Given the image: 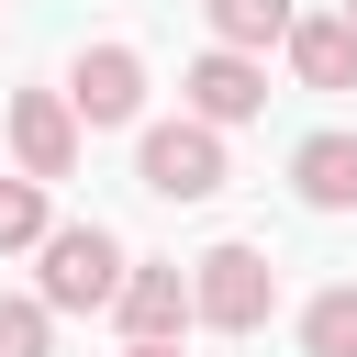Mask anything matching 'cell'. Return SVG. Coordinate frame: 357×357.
<instances>
[{
  "label": "cell",
  "instance_id": "cell-5",
  "mask_svg": "<svg viewBox=\"0 0 357 357\" xmlns=\"http://www.w3.org/2000/svg\"><path fill=\"white\" fill-rule=\"evenodd\" d=\"M0 134H11V167L22 178H78V145H89V123L67 112V89H11V112H0Z\"/></svg>",
  "mask_w": 357,
  "mask_h": 357
},
{
  "label": "cell",
  "instance_id": "cell-1",
  "mask_svg": "<svg viewBox=\"0 0 357 357\" xmlns=\"http://www.w3.org/2000/svg\"><path fill=\"white\" fill-rule=\"evenodd\" d=\"M123 268H134V245H123L112 223H56V234L33 245V290H45V312H112Z\"/></svg>",
  "mask_w": 357,
  "mask_h": 357
},
{
  "label": "cell",
  "instance_id": "cell-14",
  "mask_svg": "<svg viewBox=\"0 0 357 357\" xmlns=\"http://www.w3.org/2000/svg\"><path fill=\"white\" fill-rule=\"evenodd\" d=\"M123 357H178V335H123Z\"/></svg>",
  "mask_w": 357,
  "mask_h": 357
},
{
  "label": "cell",
  "instance_id": "cell-11",
  "mask_svg": "<svg viewBox=\"0 0 357 357\" xmlns=\"http://www.w3.org/2000/svg\"><path fill=\"white\" fill-rule=\"evenodd\" d=\"M45 234H56V190L11 167V178H0V257H33Z\"/></svg>",
  "mask_w": 357,
  "mask_h": 357
},
{
  "label": "cell",
  "instance_id": "cell-2",
  "mask_svg": "<svg viewBox=\"0 0 357 357\" xmlns=\"http://www.w3.org/2000/svg\"><path fill=\"white\" fill-rule=\"evenodd\" d=\"M268 312H279V268H268V245L223 234V245L190 257V324H212V335H257Z\"/></svg>",
  "mask_w": 357,
  "mask_h": 357
},
{
  "label": "cell",
  "instance_id": "cell-8",
  "mask_svg": "<svg viewBox=\"0 0 357 357\" xmlns=\"http://www.w3.org/2000/svg\"><path fill=\"white\" fill-rule=\"evenodd\" d=\"M290 190H301V212H357V134L346 123L301 134L290 145Z\"/></svg>",
  "mask_w": 357,
  "mask_h": 357
},
{
  "label": "cell",
  "instance_id": "cell-3",
  "mask_svg": "<svg viewBox=\"0 0 357 357\" xmlns=\"http://www.w3.org/2000/svg\"><path fill=\"white\" fill-rule=\"evenodd\" d=\"M134 178H145L156 201H212V190H223V134H212L201 112L145 123V134H134Z\"/></svg>",
  "mask_w": 357,
  "mask_h": 357
},
{
  "label": "cell",
  "instance_id": "cell-9",
  "mask_svg": "<svg viewBox=\"0 0 357 357\" xmlns=\"http://www.w3.org/2000/svg\"><path fill=\"white\" fill-rule=\"evenodd\" d=\"M279 56H290L301 89H357V22H346V11H301Z\"/></svg>",
  "mask_w": 357,
  "mask_h": 357
},
{
  "label": "cell",
  "instance_id": "cell-15",
  "mask_svg": "<svg viewBox=\"0 0 357 357\" xmlns=\"http://www.w3.org/2000/svg\"><path fill=\"white\" fill-rule=\"evenodd\" d=\"M346 22H357V0H346Z\"/></svg>",
  "mask_w": 357,
  "mask_h": 357
},
{
  "label": "cell",
  "instance_id": "cell-13",
  "mask_svg": "<svg viewBox=\"0 0 357 357\" xmlns=\"http://www.w3.org/2000/svg\"><path fill=\"white\" fill-rule=\"evenodd\" d=\"M0 357H56V312H45V290H0Z\"/></svg>",
  "mask_w": 357,
  "mask_h": 357
},
{
  "label": "cell",
  "instance_id": "cell-4",
  "mask_svg": "<svg viewBox=\"0 0 357 357\" xmlns=\"http://www.w3.org/2000/svg\"><path fill=\"white\" fill-rule=\"evenodd\" d=\"M56 89H67V112H78L89 134H123V123H145V89H156V78H145L134 45H78Z\"/></svg>",
  "mask_w": 357,
  "mask_h": 357
},
{
  "label": "cell",
  "instance_id": "cell-7",
  "mask_svg": "<svg viewBox=\"0 0 357 357\" xmlns=\"http://www.w3.org/2000/svg\"><path fill=\"white\" fill-rule=\"evenodd\" d=\"M112 324L123 335H190V268L178 257H134L123 290H112Z\"/></svg>",
  "mask_w": 357,
  "mask_h": 357
},
{
  "label": "cell",
  "instance_id": "cell-6",
  "mask_svg": "<svg viewBox=\"0 0 357 357\" xmlns=\"http://www.w3.org/2000/svg\"><path fill=\"white\" fill-rule=\"evenodd\" d=\"M178 112H201L212 134L257 123V112H268V56H234V45H201V56L178 67Z\"/></svg>",
  "mask_w": 357,
  "mask_h": 357
},
{
  "label": "cell",
  "instance_id": "cell-10",
  "mask_svg": "<svg viewBox=\"0 0 357 357\" xmlns=\"http://www.w3.org/2000/svg\"><path fill=\"white\" fill-rule=\"evenodd\" d=\"M201 22H212V45H234V56H268V45H290L301 0H201Z\"/></svg>",
  "mask_w": 357,
  "mask_h": 357
},
{
  "label": "cell",
  "instance_id": "cell-12",
  "mask_svg": "<svg viewBox=\"0 0 357 357\" xmlns=\"http://www.w3.org/2000/svg\"><path fill=\"white\" fill-rule=\"evenodd\" d=\"M301 357H357V279L301 301Z\"/></svg>",
  "mask_w": 357,
  "mask_h": 357
}]
</instances>
